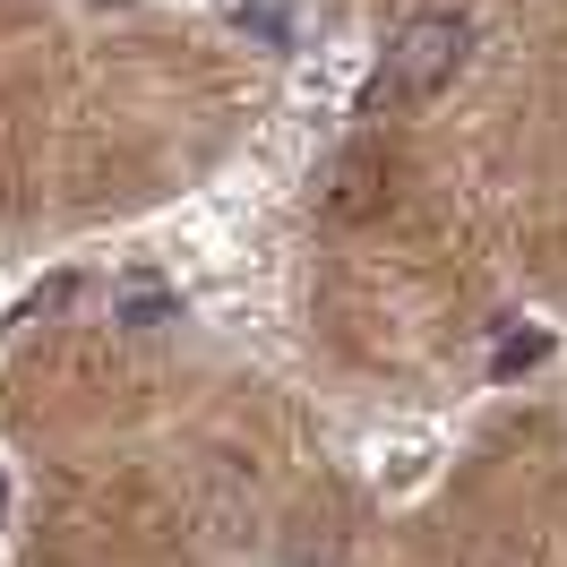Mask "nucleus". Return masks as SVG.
Segmentation results:
<instances>
[{"label": "nucleus", "mask_w": 567, "mask_h": 567, "mask_svg": "<svg viewBox=\"0 0 567 567\" xmlns=\"http://www.w3.org/2000/svg\"><path fill=\"white\" fill-rule=\"evenodd\" d=\"M464 61H473V18H464V9H422V18L395 27L388 61H379V78H370L361 104L370 112H422L456 86Z\"/></svg>", "instance_id": "1"}, {"label": "nucleus", "mask_w": 567, "mask_h": 567, "mask_svg": "<svg viewBox=\"0 0 567 567\" xmlns=\"http://www.w3.org/2000/svg\"><path fill=\"white\" fill-rule=\"evenodd\" d=\"M379 207H388V164H379L370 146H344L319 181V215L327 224H370Z\"/></svg>", "instance_id": "2"}, {"label": "nucleus", "mask_w": 567, "mask_h": 567, "mask_svg": "<svg viewBox=\"0 0 567 567\" xmlns=\"http://www.w3.org/2000/svg\"><path fill=\"white\" fill-rule=\"evenodd\" d=\"M112 327H130V336L181 327V292L155 276V267H121V276H112Z\"/></svg>", "instance_id": "3"}, {"label": "nucleus", "mask_w": 567, "mask_h": 567, "mask_svg": "<svg viewBox=\"0 0 567 567\" xmlns=\"http://www.w3.org/2000/svg\"><path fill=\"white\" fill-rule=\"evenodd\" d=\"M70 301H78V276H52V284H43V292H27V301L9 310V327H43V319H61Z\"/></svg>", "instance_id": "4"}, {"label": "nucleus", "mask_w": 567, "mask_h": 567, "mask_svg": "<svg viewBox=\"0 0 567 567\" xmlns=\"http://www.w3.org/2000/svg\"><path fill=\"white\" fill-rule=\"evenodd\" d=\"M533 361H550V336H507V344H498V379H516V370H533Z\"/></svg>", "instance_id": "5"}]
</instances>
